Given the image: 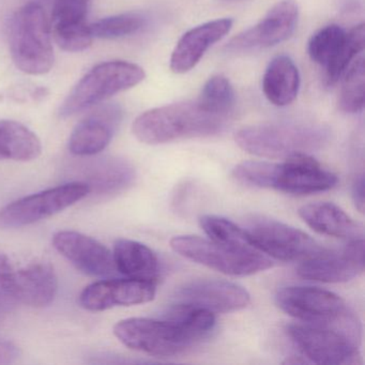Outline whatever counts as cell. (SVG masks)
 <instances>
[{
  "mask_svg": "<svg viewBox=\"0 0 365 365\" xmlns=\"http://www.w3.org/2000/svg\"><path fill=\"white\" fill-rule=\"evenodd\" d=\"M230 117L208 110L198 100L178 102L143 113L134 121L132 131L144 144H166L217 135L227 127Z\"/></svg>",
  "mask_w": 365,
  "mask_h": 365,
  "instance_id": "obj_1",
  "label": "cell"
},
{
  "mask_svg": "<svg viewBox=\"0 0 365 365\" xmlns=\"http://www.w3.org/2000/svg\"><path fill=\"white\" fill-rule=\"evenodd\" d=\"M235 140L242 150L251 155L287 159L324 148L330 140V131L315 123H262L239 130Z\"/></svg>",
  "mask_w": 365,
  "mask_h": 365,
  "instance_id": "obj_2",
  "label": "cell"
},
{
  "mask_svg": "<svg viewBox=\"0 0 365 365\" xmlns=\"http://www.w3.org/2000/svg\"><path fill=\"white\" fill-rule=\"evenodd\" d=\"M8 39L18 69L29 76H43L51 71L54 65L52 31L39 4H26L11 16Z\"/></svg>",
  "mask_w": 365,
  "mask_h": 365,
  "instance_id": "obj_3",
  "label": "cell"
},
{
  "mask_svg": "<svg viewBox=\"0 0 365 365\" xmlns=\"http://www.w3.org/2000/svg\"><path fill=\"white\" fill-rule=\"evenodd\" d=\"M146 78L144 69L129 61H113L93 67L69 93L59 110L63 118L102 103L133 88Z\"/></svg>",
  "mask_w": 365,
  "mask_h": 365,
  "instance_id": "obj_4",
  "label": "cell"
},
{
  "mask_svg": "<svg viewBox=\"0 0 365 365\" xmlns=\"http://www.w3.org/2000/svg\"><path fill=\"white\" fill-rule=\"evenodd\" d=\"M114 334L127 347L153 356H177L202 341L180 320L172 317L128 318L115 324Z\"/></svg>",
  "mask_w": 365,
  "mask_h": 365,
  "instance_id": "obj_5",
  "label": "cell"
},
{
  "mask_svg": "<svg viewBox=\"0 0 365 365\" xmlns=\"http://www.w3.org/2000/svg\"><path fill=\"white\" fill-rule=\"evenodd\" d=\"M170 247L187 259L232 277H247L272 267V260L257 250L232 247L198 236L174 237Z\"/></svg>",
  "mask_w": 365,
  "mask_h": 365,
  "instance_id": "obj_6",
  "label": "cell"
},
{
  "mask_svg": "<svg viewBox=\"0 0 365 365\" xmlns=\"http://www.w3.org/2000/svg\"><path fill=\"white\" fill-rule=\"evenodd\" d=\"M286 332L309 362L334 365L360 362V332L341 327L301 322L290 324Z\"/></svg>",
  "mask_w": 365,
  "mask_h": 365,
  "instance_id": "obj_7",
  "label": "cell"
},
{
  "mask_svg": "<svg viewBox=\"0 0 365 365\" xmlns=\"http://www.w3.org/2000/svg\"><path fill=\"white\" fill-rule=\"evenodd\" d=\"M277 307L299 322L360 330V322L334 292L309 286H287L275 296Z\"/></svg>",
  "mask_w": 365,
  "mask_h": 365,
  "instance_id": "obj_8",
  "label": "cell"
},
{
  "mask_svg": "<svg viewBox=\"0 0 365 365\" xmlns=\"http://www.w3.org/2000/svg\"><path fill=\"white\" fill-rule=\"evenodd\" d=\"M245 230L254 249L282 262H304L328 250L305 232L262 215L247 219Z\"/></svg>",
  "mask_w": 365,
  "mask_h": 365,
  "instance_id": "obj_9",
  "label": "cell"
},
{
  "mask_svg": "<svg viewBox=\"0 0 365 365\" xmlns=\"http://www.w3.org/2000/svg\"><path fill=\"white\" fill-rule=\"evenodd\" d=\"M91 193L83 181L58 185L10 202L0 210V228H19L53 217Z\"/></svg>",
  "mask_w": 365,
  "mask_h": 365,
  "instance_id": "obj_10",
  "label": "cell"
},
{
  "mask_svg": "<svg viewBox=\"0 0 365 365\" xmlns=\"http://www.w3.org/2000/svg\"><path fill=\"white\" fill-rule=\"evenodd\" d=\"M172 301L173 305L230 313L245 309L251 302V296L232 282L202 279L183 284L173 294Z\"/></svg>",
  "mask_w": 365,
  "mask_h": 365,
  "instance_id": "obj_11",
  "label": "cell"
},
{
  "mask_svg": "<svg viewBox=\"0 0 365 365\" xmlns=\"http://www.w3.org/2000/svg\"><path fill=\"white\" fill-rule=\"evenodd\" d=\"M337 177L309 155L287 158L273 163L269 189L294 195H309L332 189Z\"/></svg>",
  "mask_w": 365,
  "mask_h": 365,
  "instance_id": "obj_12",
  "label": "cell"
},
{
  "mask_svg": "<svg viewBox=\"0 0 365 365\" xmlns=\"http://www.w3.org/2000/svg\"><path fill=\"white\" fill-rule=\"evenodd\" d=\"M4 290L8 303L44 307L54 301L58 279L50 262H34L23 268H11L6 275Z\"/></svg>",
  "mask_w": 365,
  "mask_h": 365,
  "instance_id": "obj_13",
  "label": "cell"
},
{
  "mask_svg": "<svg viewBox=\"0 0 365 365\" xmlns=\"http://www.w3.org/2000/svg\"><path fill=\"white\" fill-rule=\"evenodd\" d=\"M298 18V5L294 0L279 1L255 26L230 40L225 50L232 53L253 52L282 43L294 34Z\"/></svg>",
  "mask_w": 365,
  "mask_h": 365,
  "instance_id": "obj_14",
  "label": "cell"
},
{
  "mask_svg": "<svg viewBox=\"0 0 365 365\" xmlns=\"http://www.w3.org/2000/svg\"><path fill=\"white\" fill-rule=\"evenodd\" d=\"M364 271V240L349 241L341 251L328 249L300 262L299 277L322 283H345Z\"/></svg>",
  "mask_w": 365,
  "mask_h": 365,
  "instance_id": "obj_15",
  "label": "cell"
},
{
  "mask_svg": "<svg viewBox=\"0 0 365 365\" xmlns=\"http://www.w3.org/2000/svg\"><path fill=\"white\" fill-rule=\"evenodd\" d=\"M155 283L123 279L99 281L87 286L80 296L81 307L101 312L115 307H131L150 302L155 296Z\"/></svg>",
  "mask_w": 365,
  "mask_h": 365,
  "instance_id": "obj_16",
  "label": "cell"
},
{
  "mask_svg": "<svg viewBox=\"0 0 365 365\" xmlns=\"http://www.w3.org/2000/svg\"><path fill=\"white\" fill-rule=\"evenodd\" d=\"M53 245L76 269L91 277H110L116 271L113 253L99 241L73 230H61Z\"/></svg>",
  "mask_w": 365,
  "mask_h": 365,
  "instance_id": "obj_17",
  "label": "cell"
},
{
  "mask_svg": "<svg viewBox=\"0 0 365 365\" xmlns=\"http://www.w3.org/2000/svg\"><path fill=\"white\" fill-rule=\"evenodd\" d=\"M123 112L118 106L108 104L101 106L85 117L72 132L69 150L78 157H93L110 145Z\"/></svg>",
  "mask_w": 365,
  "mask_h": 365,
  "instance_id": "obj_18",
  "label": "cell"
},
{
  "mask_svg": "<svg viewBox=\"0 0 365 365\" xmlns=\"http://www.w3.org/2000/svg\"><path fill=\"white\" fill-rule=\"evenodd\" d=\"M232 25L234 21L232 19H219L194 27L185 33L173 51L170 70L176 74L191 71L205 53L230 33Z\"/></svg>",
  "mask_w": 365,
  "mask_h": 365,
  "instance_id": "obj_19",
  "label": "cell"
},
{
  "mask_svg": "<svg viewBox=\"0 0 365 365\" xmlns=\"http://www.w3.org/2000/svg\"><path fill=\"white\" fill-rule=\"evenodd\" d=\"M299 215L312 230L324 236L347 241L359 240L364 236L362 226L332 202L305 205L299 209Z\"/></svg>",
  "mask_w": 365,
  "mask_h": 365,
  "instance_id": "obj_20",
  "label": "cell"
},
{
  "mask_svg": "<svg viewBox=\"0 0 365 365\" xmlns=\"http://www.w3.org/2000/svg\"><path fill=\"white\" fill-rule=\"evenodd\" d=\"M83 175L91 192L100 195L118 193L131 187L135 180V170L127 160L120 158H100L87 162Z\"/></svg>",
  "mask_w": 365,
  "mask_h": 365,
  "instance_id": "obj_21",
  "label": "cell"
},
{
  "mask_svg": "<svg viewBox=\"0 0 365 365\" xmlns=\"http://www.w3.org/2000/svg\"><path fill=\"white\" fill-rule=\"evenodd\" d=\"M115 267L128 279L155 283L160 274V262L155 252L138 241L118 239L114 245Z\"/></svg>",
  "mask_w": 365,
  "mask_h": 365,
  "instance_id": "obj_22",
  "label": "cell"
},
{
  "mask_svg": "<svg viewBox=\"0 0 365 365\" xmlns=\"http://www.w3.org/2000/svg\"><path fill=\"white\" fill-rule=\"evenodd\" d=\"M300 89V73L290 57L277 56L271 61L264 72L262 91L273 106H289Z\"/></svg>",
  "mask_w": 365,
  "mask_h": 365,
  "instance_id": "obj_23",
  "label": "cell"
},
{
  "mask_svg": "<svg viewBox=\"0 0 365 365\" xmlns=\"http://www.w3.org/2000/svg\"><path fill=\"white\" fill-rule=\"evenodd\" d=\"M41 153V140L31 130L16 121L0 120V160L33 161Z\"/></svg>",
  "mask_w": 365,
  "mask_h": 365,
  "instance_id": "obj_24",
  "label": "cell"
},
{
  "mask_svg": "<svg viewBox=\"0 0 365 365\" xmlns=\"http://www.w3.org/2000/svg\"><path fill=\"white\" fill-rule=\"evenodd\" d=\"M339 93V106L344 113L356 114L364 108V58L359 57L345 72Z\"/></svg>",
  "mask_w": 365,
  "mask_h": 365,
  "instance_id": "obj_25",
  "label": "cell"
},
{
  "mask_svg": "<svg viewBox=\"0 0 365 365\" xmlns=\"http://www.w3.org/2000/svg\"><path fill=\"white\" fill-rule=\"evenodd\" d=\"M365 43L364 24L354 27L349 33L346 34L345 41L339 48L330 65L327 67V80L329 84L333 85L339 82V78L345 74L352 61L358 58L362 52Z\"/></svg>",
  "mask_w": 365,
  "mask_h": 365,
  "instance_id": "obj_26",
  "label": "cell"
},
{
  "mask_svg": "<svg viewBox=\"0 0 365 365\" xmlns=\"http://www.w3.org/2000/svg\"><path fill=\"white\" fill-rule=\"evenodd\" d=\"M346 34L339 25H329L318 31L307 46L309 58L317 65L328 67L343 46Z\"/></svg>",
  "mask_w": 365,
  "mask_h": 365,
  "instance_id": "obj_27",
  "label": "cell"
},
{
  "mask_svg": "<svg viewBox=\"0 0 365 365\" xmlns=\"http://www.w3.org/2000/svg\"><path fill=\"white\" fill-rule=\"evenodd\" d=\"M146 19L138 14H123L102 19L89 25L91 35L99 39L114 40L128 37L144 29Z\"/></svg>",
  "mask_w": 365,
  "mask_h": 365,
  "instance_id": "obj_28",
  "label": "cell"
},
{
  "mask_svg": "<svg viewBox=\"0 0 365 365\" xmlns=\"http://www.w3.org/2000/svg\"><path fill=\"white\" fill-rule=\"evenodd\" d=\"M235 100V91L230 80L224 76H215L207 81L198 101L212 112L230 116Z\"/></svg>",
  "mask_w": 365,
  "mask_h": 365,
  "instance_id": "obj_29",
  "label": "cell"
},
{
  "mask_svg": "<svg viewBox=\"0 0 365 365\" xmlns=\"http://www.w3.org/2000/svg\"><path fill=\"white\" fill-rule=\"evenodd\" d=\"M202 230L211 240L232 247H250L247 232L245 228L239 227L234 222L217 215H204L200 220Z\"/></svg>",
  "mask_w": 365,
  "mask_h": 365,
  "instance_id": "obj_30",
  "label": "cell"
},
{
  "mask_svg": "<svg viewBox=\"0 0 365 365\" xmlns=\"http://www.w3.org/2000/svg\"><path fill=\"white\" fill-rule=\"evenodd\" d=\"M53 36L59 48L70 53H78L87 50L93 40L89 25L86 23L55 27L53 29Z\"/></svg>",
  "mask_w": 365,
  "mask_h": 365,
  "instance_id": "obj_31",
  "label": "cell"
},
{
  "mask_svg": "<svg viewBox=\"0 0 365 365\" xmlns=\"http://www.w3.org/2000/svg\"><path fill=\"white\" fill-rule=\"evenodd\" d=\"M89 0H54L52 29L85 23Z\"/></svg>",
  "mask_w": 365,
  "mask_h": 365,
  "instance_id": "obj_32",
  "label": "cell"
},
{
  "mask_svg": "<svg viewBox=\"0 0 365 365\" xmlns=\"http://www.w3.org/2000/svg\"><path fill=\"white\" fill-rule=\"evenodd\" d=\"M20 358V350L11 341H0V364H10Z\"/></svg>",
  "mask_w": 365,
  "mask_h": 365,
  "instance_id": "obj_33",
  "label": "cell"
},
{
  "mask_svg": "<svg viewBox=\"0 0 365 365\" xmlns=\"http://www.w3.org/2000/svg\"><path fill=\"white\" fill-rule=\"evenodd\" d=\"M352 200H354L356 208L363 213L364 211V176L360 175L356 177L352 185Z\"/></svg>",
  "mask_w": 365,
  "mask_h": 365,
  "instance_id": "obj_34",
  "label": "cell"
}]
</instances>
